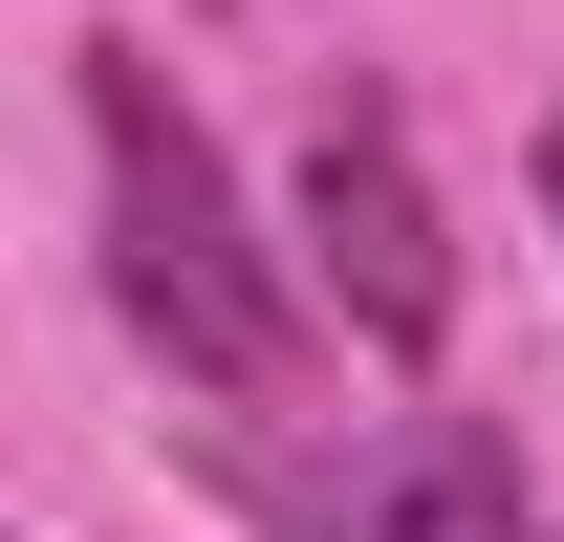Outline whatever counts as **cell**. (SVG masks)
Segmentation results:
<instances>
[{"instance_id": "1", "label": "cell", "mask_w": 564, "mask_h": 542, "mask_svg": "<svg viewBox=\"0 0 564 542\" xmlns=\"http://www.w3.org/2000/svg\"><path fill=\"white\" fill-rule=\"evenodd\" d=\"M87 152H109V304H131L196 391H282V369H304V304L261 282L239 174L196 152V109H174L152 44H87Z\"/></svg>"}, {"instance_id": "3", "label": "cell", "mask_w": 564, "mask_h": 542, "mask_svg": "<svg viewBox=\"0 0 564 542\" xmlns=\"http://www.w3.org/2000/svg\"><path fill=\"white\" fill-rule=\"evenodd\" d=\"M326 542H521V456H499L478 412H413V434L326 499Z\"/></svg>"}, {"instance_id": "4", "label": "cell", "mask_w": 564, "mask_h": 542, "mask_svg": "<svg viewBox=\"0 0 564 542\" xmlns=\"http://www.w3.org/2000/svg\"><path fill=\"white\" fill-rule=\"evenodd\" d=\"M543 196H564V131H543Z\"/></svg>"}, {"instance_id": "2", "label": "cell", "mask_w": 564, "mask_h": 542, "mask_svg": "<svg viewBox=\"0 0 564 542\" xmlns=\"http://www.w3.org/2000/svg\"><path fill=\"white\" fill-rule=\"evenodd\" d=\"M304 282H326V304H348L391 369L456 326V239H434V174H413V131H391L369 87H326V131H304Z\"/></svg>"}]
</instances>
